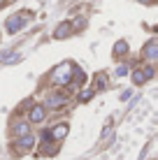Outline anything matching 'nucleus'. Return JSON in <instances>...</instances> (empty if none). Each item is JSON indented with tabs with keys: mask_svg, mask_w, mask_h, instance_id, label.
Returning a JSON list of instances; mask_svg holds the SVG:
<instances>
[{
	"mask_svg": "<svg viewBox=\"0 0 158 160\" xmlns=\"http://www.w3.org/2000/svg\"><path fill=\"white\" fill-rule=\"evenodd\" d=\"M33 144H35V137L30 135H21V137H16V151H28V148H33Z\"/></svg>",
	"mask_w": 158,
	"mask_h": 160,
	"instance_id": "obj_4",
	"label": "nucleus"
},
{
	"mask_svg": "<svg viewBox=\"0 0 158 160\" xmlns=\"http://www.w3.org/2000/svg\"><path fill=\"white\" fill-rule=\"evenodd\" d=\"M142 72H144V77H146V79H151V77L156 74V72H154V68H151V65H146V68H142Z\"/></svg>",
	"mask_w": 158,
	"mask_h": 160,
	"instance_id": "obj_16",
	"label": "nucleus"
},
{
	"mask_svg": "<svg viewBox=\"0 0 158 160\" xmlns=\"http://www.w3.org/2000/svg\"><path fill=\"white\" fill-rule=\"evenodd\" d=\"M133 81H135V84H144V81H146V77H144L142 70H135V72H133Z\"/></svg>",
	"mask_w": 158,
	"mask_h": 160,
	"instance_id": "obj_14",
	"label": "nucleus"
},
{
	"mask_svg": "<svg viewBox=\"0 0 158 160\" xmlns=\"http://www.w3.org/2000/svg\"><path fill=\"white\" fill-rule=\"evenodd\" d=\"M54 86H70L72 81V63H61L51 70V77H49Z\"/></svg>",
	"mask_w": 158,
	"mask_h": 160,
	"instance_id": "obj_1",
	"label": "nucleus"
},
{
	"mask_svg": "<svg viewBox=\"0 0 158 160\" xmlns=\"http://www.w3.org/2000/svg\"><path fill=\"white\" fill-rule=\"evenodd\" d=\"M70 32H72V26H70L68 21H63V23L56 26V30H54V37H56V40H65Z\"/></svg>",
	"mask_w": 158,
	"mask_h": 160,
	"instance_id": "obj_8",
	"label": "nucleus"
},
{
	"mask_svg": "<svg viewBox=\"0 0 158 160\" xmlns=\"http://www.w3.org/2000/svg\"><path fill=\"white\" fill-rule=\"evenodd\" d=\"M5 2H7V0H0V7H3V5H5Z\"/></svg>",
	"mask_w": 158,
	"mask_h": 160,
	"instance_id": "obj_20",
	"label": "nucleus"
},
{
	"mask_svg": "<svg viewBox=\"0 0 158 160\" xmlns=\"http://www.w3.org/2000/svg\"><path fill=\"white\" fill-rule=\"evenodd\" d=\"M12 132H14V137H21V135H28V132H30V125L26 123V121H21V123H16L14 128H12Z\"/></svg>",
	"mask_w": 158,
	"mask_h": 160,
	"instance_id": "obj_9",
	"label": "nucleus"
},
{
	"mask_svg": "<svg viewBox=\"0 0 158 160\" xmlns=\"http://www.w3.org/2000/svg\"><path fill=\"white\" fill-rule=\"evenodd\" d=\"M93 93H95L93 88H86V91H81V93H79V100H81V102H89L91 98H93Z\"/></svg>",
	"mask_w": 158,
	"mask_h": 160,
	"instance_id": "obj_13",
	"label": "nucleus"
},
{
	"mask_svg": "<svg viewBox=\"0 0 158 160\" xmlns=\"http://www.w3.org/2000/svg\"><path fill=\"white\" fill-rule=\"evenodd\" d=\"M95 88H98V91H100V88H107V74L105 72H100L95 77Z\"/></svg>",
	"mask_w": 158,
	"mask_h": 160,
	"instance_id": "obj_11",
	"label": "nucleus"
},
{
	"mask_svg": "<svg viewBox=\"0 0 158 160\" xmlns=\"http://www.w3.org/2000/svg\"><path fill=\"white\" fill-rule=\"evenodd\" d=\"M123 53H128V42H116L114 44V56H123Z\"/></svg>",
	"mask_w": 158,
	"mask_h": 160,
	"instance_id": "obj_10",
	"label": "nucleus"
},
{
	"mask_svg": "<svg viewBox=\"0 0 158 160\" xmlns=\"http://www.w3.org/2000/svg\"><path fill=\"white\" fill-rule=\"evenodd\" d=\"M44 116H47V109H44V104H35V107L30 109V123H42L44 121Z\"/></svg>",
	"mask_w": 158,
	"mask_h": 160,
	"instance_id": "obj_7",
	"label": "nucleus"
},
{
	"mask_svg": "<svg viewBox=\"0 0 158 160\" xmlns=\"http://www.w3.org/2000/svg\"><path fill=\"white\" fill-rule=\"evenodd\" d=\"M112 137H114V130H112V128H107L105 137H102V144H110V142H112Z\"/></svg>",
	"mask_w": 158,
	"mask_h": 160,
	"instance_id": "obj_15",
	"label": "nucleus"
},
{
	"mask_svg": "<svg viewBox=\"0 0 158 160\" xmlns=\"http://www.w3.org/2000/svg\"><path fill=\"white\" fill-rule=\"evenodd\" d=\"M3 60H5V63H19L21 53H3Z\"/></svg>",
	"mask_w": 158,
	"mask_h": 160,
	"instance_id": "obj_12",
	"label": "nucleus"
},
{
	"mask_svg": "<svg viewBox=\"0 0 158 160\" xmlns=\"http://www.w3.org/2000/svg\"><path fill=\"white\" fill-rule=\"evenodd\" d=\"M130 95H133V91L128 88V91H123V93H121V100H130Z\"/></svg>",
	"mask_w": 158,
	"mask_h": 160,
	"instance_id": "obj_18",
	"label": "nucleus"
},
{
	"mask_svg": "<svg viewBox=\"0 0 158 160\" xmlns=\"http://www.w3.org/2000/svg\"><path fill=\"white\" fill-rule=\"evenodd\" d=\"M65 135H68V125H65V123H61V125H56L54 130L44 132V139H47V142H51V139H63Z\"/></svg>",
	"mask_w": 158,
	"mask_h": 160,
	"instance_id": "obj_6",
	"label": "nucleus"
},
{
	"mask_svg": "<svg viewBox=\"0 0 158 160\" xmlns=\"http://www.w3.org/2000/svg\"><path fill=\"white\" fill-rule=\"evenodd\" d=\"M116 74H119V77H126V74H128V65H119V68H116Z\"/></svg>",
	"mask_w": 158,
	"mask_h": 160,
	"instance_id": "obj_17",
	"label": "nucleus"
},
{
	"mask_svg": "<svg viewBox=\"0 0 158 160\" xmlns=\"http://www.w3.org/2000/svg\"><path fill=\"white\" fill-rule=\"evenodd\" d=\"M26 19H30V14H28V12H21V14H14V16H9V19H7V23H5L7 32H19L21 28H23Z\"/></svg>",
	"mask_w": 158,
	"mask_h": 160,
	"instance_id": "obj_2",
	"label": "nucleus"
},
{
	"mask_svg": "<svg viewBox=\"0 0 158 160\" xmlns=\"http://www.w3.org/2000/svg\"><path fill=\"white\" fill-rule=\"evenodd\" d=\"M9 2H12V0H9Z\"/></svg>",
	"mask_w": 158,
	"mask_h": 160,
	"instance_id": "obj_21",
	"label": "nucleus"
},
{
	"mask_svg": "<svg viewBox=\"0 0 158 160\" xmlns=\"http://www.w3.org/2000/svg\"><path fill=\"white\" fill-rule=\"evenodd\" d=\"M140 2H154V0H140Z\"/></svg>",
	"mask_w": 158,
	"mask_h": 160,
	"instance_id": "obj_19",
	"label": "nucleus"
},
{
	"mask_svg": "<svg viewBox=\"0 0 158 160\" xmlns=\"http://www.w3.org/2000/svg\"><path fill=\"white\" fill-rule=\"evenodd\" d=\"M142 56H144L146 60H156V58H158V42H156V40H149V42L144 44Z\"/></svg>",
	"mask_w": 158,
	"mask_h": 160,
	"instance_id": "obj_5",
	"label": "nucleus"
},
{
	"mask_svg": "<svg viewBox=\"0 0 158 160\" xmlns=\"http://www.w3.org/2000/svg\"><path fill=\"white\" fill-rule=\"evenodd\" d=\"M65 102H68V95H65V93H51V95L47 98V102H44V109L65 107Z\"/></svg>",
	"mask_w": 158,
	"mask_h": 160,
	"instance_id": "obj_3",
	"label": "nucleus"
}]
</instances>
